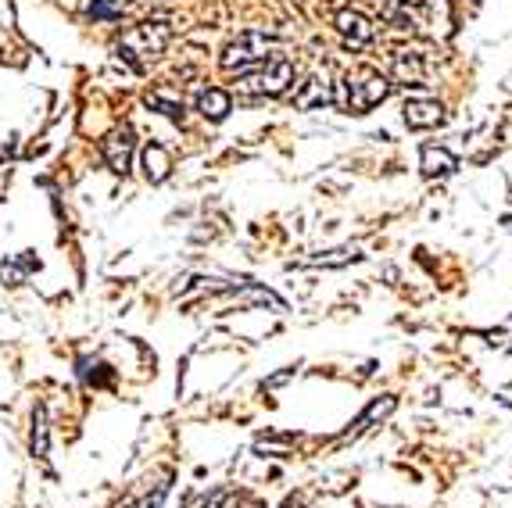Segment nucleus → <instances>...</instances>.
I'll return each mask as SVG.
<instances>
[{
  "label": "nucleus",
  "mask_w": 512,
  "mask_h": 508,
  "mask_svg": "<svg viewBox=\"0 0 512 508\" xmlns=\"http://www.w3.org/2000/svg\"><path fill=\"white\" fill-rule=\"evenodd\" d=\"M394 79L402 86H427L430 65L419 51H394Z\"/></svg>",
  "instance_id": "6e6552de"
},
{
  "label": "nucleus",
  "mask_w": 512,
  "mask_h": 508,
  "mask_svg": "<svg viewBox=\"0 0 512 508\" xmlns=\"http://www.w3.org/2000/svg\"><path fill=\"white\" fill-rule=\"evenodd\" d=\"M384 15L398 29H412V33L434 36V40H444V36L452 33V8H448V0H387Z\"/></svg>",
  "instance_id": "f257e3e1"
},
{
  "label": "nucleus",
  "mask_w": 512,
  "mask_h": 508,
  "mask_svg": "<svg viewBox=\"0 0 512 508\" xmlns=\"http://www.w3.org/2000/svg\"><path fill=\"white\" fill-rule=\"evenodd\" d=\"M172 172V158L169 151H165L162 144H147L144 147V176L151 179V183H165Z\"/></svg>",
  "instance_id": "9b49d317"
},
{
  "label": "nucleus",
  "mask_w": 512,
  "mask_h": 508,
  "mask_svg": "<svg viewBox=\"0 0 512 508\" xmlns=\"http://www.w3.org/2000/svg\"><path fill=\"white\" fill-rule=\"evenodd\" d=\"M230 108H233V101H230V94H226V90H205V94L197 97V111H201L205 119H212V122L226 119V115H230Z\"/></svg>",
  "instance_id": "4468645a"
},
{
  "label": "nucleus",
  "mask_w": 512,
  "mask_h": 508,
  "mask_svg": "<svg viewBox=\"0 0 512 508\" xmlns=\"http://www.w3.org/2000/svg\"><path fill=\"white\" fill-rule=\"evenodd\" d=\"M122 11L115 0H86V18H94V22H115V18H122Z\"/></svg>",
  "instance_id": "a211bd4d"
},
{
  "label": "nucleus",
  "mask_w": 512,
  "mask_h": 508,
  "mask_svg": "<svg viewBox=\"0 0 512 508\" xmlns=\"http://www.w3.org/2000/svg\"><path fill=\"white\" fill-rule=\"evenodd\" d=\"M119 8H129V4H137V0H115ZM140 4H165V0H140Z\"/></svg>",
  "instance_id": "4be33fe9"
},
{
  "label": "nucleus",
  "mask_w": 512,
  "mask_h": 508,
  "mask_svg": "<svg viewBox=\"0 0 512 508\" xmlns=\"http://www.w3.org/2000/svg\"><path fill=\"white\" fill-rule=\"evenodd\" d=\"M387 94H391V79L373 72V68H355V72H348L344 83L337 86V97H333V101L341 104L344 111H351V115H362V111L387 101Z\"/></svg>",
  "instance_id": "7ed1b4c3"
},
{
  "label": "nucleus",
  "mask_w": 512,
  "mask_h": 508,
  "mask_svg": "<svg viewBox=\"0 0 512 508\" xmlns=\"http://www.w3.org/2000/svg\"><path fill=\"white\" fill-rule=\"evenodd\" d=\"M333 94H330V83H326L323 76H312L301 83V90L294 94V104H298L301 111H312V108H323V104H330Z\"/></svg>",
  "instance_id": "9d476101"
},
{
  "label": "nucleus",
  "mask_w": 512,
  "mask_h": 508,
  "mask_svg": "<svg viewBox=\"0 0 512 508\" xmlns=\"http://www.w3.org/2000/svg\"><path fill=\"white\" fill-rule=\"evenodd\" d=\"M391 408H394V398H384V401H376V405L369 408V412H366V415H362V419H359V430H366V426L373 423V419H384V415L391 412Z\"/></svg>",
  "instance_id": "6ab92c4d"
},
{
  "label": "nucleus",
  "mask_w": 512,
  "mask_h": 508,
  "mask_svg": "<svg viewBox=\"0 0 512 508\" xmlns=\"http://www.w3.org/2000/svg\"><path fill=\"white\" fill-rule=\"evenodd\" d=\"M294 83V65L287 58H269L258 65V72H244L240 86L248 94H262V97H280L287 94Z\"/></svg>",
  "instance_id": "39448f33"
},
{
  "label": "nucleus",
  "mask_w": 512,
  "mask_h": 508,
  "mask_svg": "<svg viewBox=\"0 0 512 508\" xmlns=\"http://www.w3.org/2000/svg\"><path fill=\"white\" fill-rule=\"evenodd\" d=\"M126 508H140V505H137V501H129V505H126Z\"/></svg>",
  "instance_id": "5701e85b"
},
{
  "label": "nucleus",
  "mask_w": 512,
  "mask_h": 508,
  "mask_svg": "<svg viewBox=\"0 0 512 508\" xmlns=\"http://www.w3.org/2000/svg\"><path fill=\"white\" fill-rule=\"evenodd\" d=\"M79 380L90 383V387H111V380H115V373H111V369L101 362V358L83 355V358H79Z\"/></svg>",
  "instance_id": "dca6fc26"
},
{
  "label": "nucleus",
  "mask_w": 512,
  "mask_h": 508,
  "mask_svg": "<svg viewBox=\"0 0 512 508\" xmlns=\"http://www.w3.org/2000/svg\"><path fill=\"white\" fill-rule=\"evenodd\" d=\"M333 26H337V33L344 36V40L355 47V51H362V47H369L373 43V26H369V18L359 15V11H337V18H333Z\"/></svg>",
  "instance_id": "0eeeda50"
},
{
  "label": "nucleus",
  "mask_w": 512,
  "mask_h": 508,
  "mask_svg": "<svg viewBox=\"0 0 512 508\" xmlns=\"http://www.w3.org/2000/svg\"><path fill=\"white\" fill-rule=\"evenodd\" d=\"M423 176L427 179H437V176H448L455 169V158L444 147H423Z\"/></svg>",
  "instance_id": "2eb2a0df"
},
{
  "label": "nucleus",
  "mask_w": 512,
  "mask_h": 508,
  "mask_svg": "<svg viewBox=\"0 0 512 508\" xmlns=\"http://www.w3.org/2000/svg\"><path fill=\"white\" fill-rule=\"evenodd\" d=\"M133 147H137V133H133V126H119L104 136V161H108V169L115 172V176H126L129 172Z\"/></svg>",
  "instance_id": "423d86ee"
},
{
  "label": "nucleus",
  "mask_w": 512,
  "mask_h": 508,
  "mask_svg": "<svg viewBox=\"0 0 512 508\" xmlns=\"http://www.w3.org/2000/svg\"><path fill=\"white\" fill-rule=\"evenodd\" d=\"M276 47V36L269 33H258V29H251V33H240L237 40L222 51V68L226 72H251L255 65H262V61H269V54H273Z\"/></svg>",
  "instance_id": "20e7f679"
},
{
  "label": "nucleus",
  "mask_w": 512,
  "mask_h": 508,
  "mask_svg": "<svg viewBox=\"0 0 512 508\" xmlns=\"http://www.w3.org/2000/svg\"><path fill=\"white\" fill-rule=\"evenodd\" d=\"M40 269V258L29 251H22L18 258H11V262L0 265V276H4V283H11V287H18V283L26 280V276H33V272Z\"/></svg>",
  "instance_id": "ddd939ff"
},
{
  "label": "nucleus",
  "mask_w": 512,
  "mask_h": 508,
  "mask_svg": "<svg viewBox=\"0 0 512 508\" xmlns=\"http://www.w3.org/2000/svg\"><path fill=\"white\" fill-rule=\"evenodd\" d=\"M169 36H172V26L165 18H147L140 26L126 29L115 43V54L126 61L129 68H147L151 61H158L169 47Z\"/></svg>",
  "instance_id": "f03ea898"
},
{
  "label": "nucleus",
  "mask_w": 512,
  "mask_h": 508,
  "mask_svg": "<svg viewBox=\"0 0 512 508\" xmlns=\"http://www.w3.org/2000/svg\"><path fill=\"white\" fill-rule=\"evenodd\" d=\"M33 458L36 462H47V451H51V426H47V408L36 405L33 408Z\"/></svg>",
  "instance_id": "f8f14e48"
},
{
  "label": "nucleus",
  "mask_w": 512,
  "mask_h": 508,
  "mask_svg": "<svg viewBox=\"0 0 512 508\" xmlns=\"http://www.w3.org/2000/svg\"><path fill=\"white\" fill-rule=\"evenodd\" d=\"M359 254L355 251H333L330 258H312V265H348V262H355Z\"/></svg>",
  "instance_id": "412c9836"
},
{
  "label": "nucleus",
  "mask_w": 512,
  "mask_h": 508,
  "mask_svg": "<svg viewBox=\"0 0 512 508\" xmlns=\"http://www.w3.org/2000/svg\"><path fill=\"white\" fill-rule=\"evenodd\" d=\"M201 508H240V505H237V498H233L230 491H215V494H208V498L201 501Z\"/></svg>",
  "instance_id": "aec40b11"
},
{
  "label": "nucleus",
  "mask_w": 512,
  "mask_h": 508,
  "mask_svg": "<svg viewBox=\"0 0 512 508\" xmlns=\"http://www.w3.org/2000/svg\"><path fill=\"white\" fill-rule=\"evenodd\" d=\"M147 108H158L162 115H169V119H176V122L183 119V97L165 90V86H158V90L147 94Z\"/></svg>",
  "instance_id": "f3484780"
},
{
  "label": "nucleus",
  "mask_w": 512,
  "mask_h": 508,
  "mask_svg": "<svg viewBox=\"0 0 512 508\" xmlns=\"http://www.w3.org/2000/svg\"><path fill=\"white\" fill-rule=\"evenodd\" d=\"M402 115L409 129H430L444 119V108L437 101H427V97H416V101H405Z\"/></svg>",
  "instance_id": "1a4fd4ad"
}]
</instances>
